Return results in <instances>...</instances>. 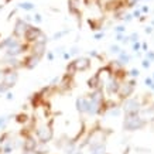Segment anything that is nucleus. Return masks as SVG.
I'll return each instance as SVG.
<instances>
[{
  "instance_id": "nucleus-37",
  "label": "nucleus",
  "mask_w": 154,
  "mask_h": 154,
  "mask_svg": "<svg viewBox=\"0 0 154 154\" xmlns=\"http://www.w3.org/2000/svg\"><path fill=\"white\" fill-rule=\"evenodd\" d=\"M154 84V81H153V78H146V85H147V86H151V85Z\"/></svg>"
},
{
  "instance_id": "nucleus-21",
  "label": "nucleus",
  "mask_w": 154,
  "mask_h": 154,
  "mask_svg": "<svg viewBox=\"0 0 154 154\" xmlns=\"http://www.w3.org/2000/svg\"><path fill=\"white\" fill-rule=\"evenodd\" d=\"M88 24H89V27L92 28L94 31H96V30H100V21H96L95 19H89L88 20Z\"/></svg>"
},
{
  "instance_id": "nucleus-19",
  "label": "nucleus",
  "mask_w": 154,
  "mask_h": 154,
  "mask_svg": "<svg viewBox=\"0 0 154 154\" xmlns=\"http://www.w3.org/2000/svg\"><path fill=\"white\" fill-rule=\"evenodd\" d=\"M17 9L24 10V11H33V10L35 9V5L31 3V2H21V3H19Z\"/></svg>"
},
{
  "instance_id": "nucleus-32",
  "label": "nucleus",
  "mask_w": 154,
  "mask_h": 154,
  "mask_svg": "<svg viewBox=\"0 0 154 154\" xmlns=\"http://www.w3.org/2000/svg\"><path fill=\"white\" fill-rule=\"evenodd\" d=\"M136 41H139V35L136 33L130 34V35H129V42H136Z\"/></svg>"
},
{
  "instance_id": "nucleus-47",
  "label": "nucleus",
  "mask_w": 154,
  "mask_h": 154,
  "mask_svg": "<svg viewBox=\"0 0 154 154\" xmlns=\"http://www.w3.org/2000/svg\"><path fill=\"white\" fill-rule=\"evenodd\" d=\"M153 81H154V75H153Z\"/></svg>"
},
{
  "instance_id": "nucleus-38",
  "label": "nucleus",
  "mask_w": 154,
  "mask_h": 154,
  "mask_svg": "<svg viewBox=\"0 0 154 154\" xmlns=\"http://www.w3.org/2000/svg\"><path fill=\"white\" fill-rule=\"evenodd\" d=\"M6 99H7V100H11V99H14V95H13V92H7V94H6Z\"/></svg>"
},
{
  "instance_id": "nucleus-6",
  "label": "nucleus",
  "mask_w": 154,
  "mask_h": 154,
  "mask_svg": "<svg viewBox=\"0 0 154 154\" xmlns=\"http://www.w3.org/2000/svg\"><path fill=\"white\" fill-rule=\"evenodd\" d=\"M17 79H19V74H17L16 69L5 68V69L2 71V81L0 82H3L9 89H11L14 85L17 84Z\"/></svg>"
},
{
  "instance_id": "nucleus-15",
  "label": "nucleus",
  "mask_w": 154,
  "mask_h": 154,
  "mask_svg": "<svg viewBox=\"0 0 154 154\" xmlns=\"http://www.w3.org/2000/svg\"><path fill=\"white\" fill-rule=\"evenodd\" d=\"M72 78H74V76H71V75L65 74L60 79V84H58V88H57V89H58L60 92H62V94H64V92H66V91H69V89L72 88V84H74V82H72Z\"/></svg>"
},
{
  "instance_id": "nucleus-36",
  "label": "nucleus",
  "mask_w": 154,
  "mask_h": 154,
  "mask_svg": "<svg viewBox=\"0 0 154 154\" xmlns=\"http://www.w3.org/2000/svg\"><path fill=\"white\" fill-rule=\"evenodd\" d=\"M131 16H133V17H136V19H140V17H141V11L137 9V10H134V11H133V14H131Z\"/></svg>"
},
{
  "instance_id": "nucleus-39",
  "label": "nucleus",
  "mask_w": 154,
  "mask_h": 154,
  "mask_svg": "<svg viewBox=\"0 0 154 154\" xmlns=\"http://www.w3.org/2000/svg\"><path fill=\"white\" fill-rule=\"evenodd\" d=\"M103 35H105V33H103V31H100V33H96V34H95V40H100Z\"/></svg>"
},
{
  "instance_id": "nucleus-20",
  "label": "nucleus",
  "mask_w": 154,
  "mask_h": 154,
  "mask_svg": "<svg viewBox=\"0 0 154 154\" xmlns=\"http://www.w3.org/2000/svg\"><path fill=\"white\" fill-rule=\"evenodd\" d=\"M14 117H16V122H17V123H20V125H27V122H28L27 113L21 112V113H19V115H16Z\"/></svg>"
},
{
  "instance_id": "nucleus-26",
  "label": "nucleus",
  "mask_w": 154,
  "mask_h": 154,
  "mask_svg": "<svg viewBox=\"0 0 154 154\" xmlns=\"http://www.w3.org/2000/svg\"><path fill=\"white\" fill-rule=\"evenodd\" d=\"M109 50H110V52H112V54H119V52L122 51V48L119 47L117 44H112V45H110V48H109Z\"/></svg>"
},
{
  "instance_id": "nucleus-27",
  "label": "nucleus",
  "mask_w": 154,
  "mask_h": 154,
  "mask_svg": "<svg viewBox=\"0 0 154 154\" xmlns=\"http://www.w3.org/2000/svg\"><path fill=\"white\" fill-rule=\"evenodd\" d=\"M10 89L7 88V86H6L5 84H3V82H0V96H3V95H6L7 94V92H9Z\"/></svg>"
},
{
  "instance_id": "nucleus-17",
  "label": "nucleus",
  "mask_w": 154,
  "mask_h": 154,
  "mask_svg": "<svg viewBox=\"0 0 154 154\" xmlns=\"http://www.w3.org/2000/svg\"><path fill=\"white\" fill-rule=\"evenodd\" d=\"M91 154H106V146L105 143H96V144L89 146Z\"/></svg>"
},
{
  "instance_id": "nucleus-46",
  "label": "nucleus",
  "mask_w": 154,
  "mask_h": 154,
  "mask_svg": "<svg viewBox=\"0 0 154 154\" xmlns=\"http://www.w3.org/2000/svg\"><path fill=\"white\" fill-rule=\"evenodd\" d=\"M151 110H153V112H154V103H153V105H151Z\"/></svg>"
},
{
  "instance_id": "nucleus-44",
  "label": "nucleus",
  "mask_w": 154,
  "mask_h": 154,
  "mask_svg": "<svg viewBox=\"0 0 154 154\" xmlns=\"http://www.w3.org/2000/svg\"><path fill=\"white\" fill-rule=\"evenodd\" d=\"M3 9H5V6H3V5H0V13L3 11Z\"/></svg>"
},
{
  "instance_id": "nucleus-16",
  "label": "nucleus",
  "mask_w": 154,
  "mask_h": 154,
  "mask_svg": "<svg viewBox=\"0 0 154 154\" xmlns=\"http://www.w3.org/2000/svg\"><path fill=\"white\" fill-rule=\"evenodd\" d=\"M74 64H75V68H76V72H84V71L89 69L91 68V60L88 57H79L74 60Z\"/></svg>"
},
{
  "instance_id": "nucleus-4",
  "label": "nucleus",
  "mask_w": 154,
  "mask_h": 154,
  "mask_svg": "<svg viewBox=\"0 0 154 154\" xmlns=\"http://www.w3.org/2000/svg\"><path fill=\"white\" fill-rule=\"evenodd\" d=\"M136 91V81L134 79H125L120 82V88H119V92H117V96L125 100V99L130 98L133 92Z\"/></svg>"
},
{
  "instance_id": "nucleus-31",
  "label": "nucleus",
  "mask_w": 154,
  "mask_h": 154,
  "mask_svg": "<svg viewBox=\"0 0 154 154\" xmlns=\"http://www.w3.org/2000/svg\"><path fill=\"white\" fill-rule=\"evenodd\" d=\"M131 47H133V51L139 54V51H140V48H141V44L139 41H136V42H133V45H131Z\"/></svg>"
},
{
  "instance_id": "nucleus-8",
  "label": "nucleus",
  "mask_w": 154,
  "mask_h": 154,
  "mask_svg": "<svg viewBox=\"0 0 154 154\" xmlns=\"http://www.w3.org/2000/svg\"><path fill=\"white\" fill-rule=\"evenodd\" d=\"M40 61H41V57L35 55L33 52H27V55H24V58L21 60V65L26 69H34L40 64Z\"/></svg>"
},
{
  "instance_id": "nucleus-24",
  "label": "nucleus",
  "mask_w": 154,
  "mask_h": 154,
  "mask_svg": "<svg viewBox=\"0 0 154 154\" xmlns=\"http://www.w3.org/2000/svg\"><path fill=\"white\" fill-rule=\"evenodd\" d=\"M123 2H125V6H126V7H134L140 0H123Z\"/></svg>"
},
{
  "instance_id": "nucleus-45",
  "label": "nucleus",
  "mask_w": 154,
  "mask_h": 154,
  "mask_svg": "<svg viewBox=\"0 0 154 154\" xmlns=\"http://www.w3.org/2000/svg\"><path fill=\"white\" fill-rule=\"evenodd\" d=\"M23 154H33V153H28V151H23Z\"/></svg>"
},
{
  "instance_id": "nucleus-49",
  "label": "nucleus",
  "mask_w": 154,
  "mask_h": 154,
  "mask_svg": "<svg viewBox=\"0 0 154 154\" xmlns=\"http://www.w3.org/2000/svg\"><path fill=\"white\" fill-rule=\"evenodd\" d=\"M0 38H2V35H0Z\"/></svg>"
},
{
  "instance_id": "nucleus-18",
  "label": "nucleus",
  "mask_w": 154,
  "mask_h": 154,
  "mask_svg": "<svg viewBox=\"0 0 154 154\" xmlns=\"http://www.w3.org/2000/svg\"><path fill=\"white\" fill-rule=\"evenodd\" d=\"M116 61L120 64L122 66H125V65H127V64L130 62V55H129L125 50H122V51L117 54V60Z\"/></svg>"
},
{
  "instance_id": "nucleus-3",
  "label": "nucleus",
  "mask_w": 154,
  "mask_h": 154,
  "mask_svg": "<svg viewBox=\"0 0 154 154\" xmlns=\"http://www.w3.org/2000/svg\"><path fill=\"white\" fill-rule=\"evenodd\" d=\"M143 109V103L140 102L139 98H127L122 103V110L125 115H140Z\"/></svg>"
},
{
  "instance_id": "nucleus-5",
  "label": "nucleus",
  "mask_w": 154,
  "mask_h": 154,
  "mask_svg": "<svg viewBox=\"0 0 154 154\" xmlns=\"http://www.w3.org/2000/svg\"><path fill=\"white\" fill-rule=\"evenodd\" d=\"M44 35V33H42V30L40 27H37V26H33V24H30L28 26V28L26 30V33H24V42L26 44H34V42L37 41V40H40V38Z\"/></svg>"
},
{
  "instance_id": "nucleus-14",
  "label": "nucleus",
  "mask_w": 154,
  "mask_h": 154,
  "mask_svg": "<svg viewBox=\"0 0 154 154\" xmlns=\"http://www.w3.org/2000/svg\"><path fill=\"white\" fill-rule=\"evenodd\" d=\"M68 11L76 19H81L82 11H81V0H68Z\"/></svg>"
},
{
  "instance_id": "nucleus-41",
  "label": "nucleus",
  "mask_w": 154,
  "mask_h": 154,
  "mask_svg": "<svg viewBox=\"0 0 154 154\" xmlns=\"http://www.w3.org/2000/svg\"><path fill=\"white\" fill-rule=\"evenodd\" d=\"M146 33H147V34L153 33V27H151V26H150V27H147V28H146Z\"/></svg>"
},
{
  "instance_id": "nucleus-23",
  "label": "nucleus",
  "mask_w": 154,
  "mask_h": 154,
  "mask_svg": "<svg viewBox=\"0 0 154 154\" xmlns=\"http://www.w3.org/2000/svg\"><path fill=\"white\" fill-rule=\"evenodd\" d=\"M66 74H68V75H71V76H74V75L76 74V68H75L74 61H71L69 64L66 65Z\"/></svg>"
},
{
  "instance_id": "nucleus-40",
  "label": "nucleus",
  "mask_w": 154,
  "mask_h": 154,
  "mask_svg": "<svg viewBox=\"0 0 154 154\" xmlns=\"http://www.w3.org/2000/svg\"><path fill=\"white\" fill-rule=\"evenodd\" d=\"M140 11L143 14H146V13H149V6H143V7H141L140 9Z\"/></svg>"
},
{
  "instance_id": "nucleus-22",
  "label": "nucleus",
  "mask_w": 154,
  "mask_h": 154,
  "mask_svg": "<svg viewBox=\"0 0 154 154\" xmlns=\"http://www.w3.org/2000/svg\"><path fill=\"white\" fill-rule=\"evenodd\" d=\"M10 122V116H0V131H3Z\"/></svg>"
},
{
  "instance_id": "nucleus-7",
  "label": "nucleus",
  "mask_w": 154,
  "mask_h": 154,
  "mask_svg": "<svg viewBox=\"0 0 154 154\" xmlns=\"http://www.w3.org/2000/svg\"><path fill=\"white\" fill-rule=\"evenodd\" d=\"M120 82L122 81H119L116 78V76H109L106 81H103V88H105V91H106L107 95H117V92H119V88H120Z\"/></svg>"
},
{
  "instance_id": "nucleus-28",
  "label": "nucleus",
  "mask_w": 154,
  "mask_h": 154,
  "mask_svg": "<svg viewBox=\"0 0 154 154\" xmlns=\"http://www.w3.org/2000/svg\"><path fill=\"white\" fill-rule=\"evenodd\" d=\"M125 31H126V27H125L123 24H120V26L115 27V33H116V34H125Z\"/></svg>"
},
{
  "instance_id": "nucleus-25",
  "label": "nucleus",
  "mask_w": 154,
  "mask_h": 154,
  "mask_svg": "<svg viewBox=\"0 0 154 154\" xmlns=\"http://www.w3.org/2000/svg\"><path fill=\"white\" fill-rule=\"evenodd\" d=\"M65 34H68V30H64V31H58V33L54 34V37H52V40H60V38H62Z\"/></svg>"
},
{
  "instance_id": "nucleus-9",
  "label": "nucleus",
  "mask_w": 154,
  "mask_h": 154,
  "mask_svg": "<svg viewBox=\"0 0 154 154\" xmlns=\"http://www.w3.org/2000/svg\"><path fill=\"white\" fill-rule=\"evenodd\" d=\"M30 24L26 21L24 19H17L14 21V27H13V35L17 38H23L24 37V33L26 30L28 28Z\"/></svg>"
},
{
  "instance_id": "nucleus-33",
  "label": "nucleus",
  "mask_w": 154,
  "mask_h": 154,
  "mask_svg": "<svg viewBox=\"0 0 154 154\" xmlns=\"http://www.w3.org/2000/svg\"><path fill=\"white\" fill-rule=\"evenodd\" d=\"M45 55H47V60L48 61H54V60H55V52L47 51V52H45Z\"/></svg>"
},
{
  "instance_id": "nucleus-10",
  "label": "nucleus",
  "mask_w": 154,
  "mask_h": 154,
  "mask_svg": "<svg viewBox=\"0 0 154 154\" xmlns=\"http://www.w3.org/2000/svg\"><path fill=\"white\" fill-rule=\"evenodd\" d=\"M88 86L91 91H96V89L103 88V79H102V72L99 71L96 74H94L88 79Z\"/></svg>"
},
{
  "instance_id": "nucleus-42",
  "label": "nucleus",
  "mask_w": 154,
  "mask_h": 154,
  "mask_svg": "<svg viewBox=\"0 0 154 154\" xmlns=\"http://www.w3.org/2000/svg\"><path fill=\"white\" fill-rule=\"evenodd\" d=\"M141 48H143V51H147V44L143 42V44H141Z\"/></svg>"
},
{
  "instance_id": "nucleus-34",
  "label": "nucleus",
  "mask_w": 154,
  "mask_h": 154,
  "mask_svg": "<svg viewBox=\"0 0 154 154\" xmlns=\"http://www.w3.org/2000/svg\"><path fill=\"white\" fill-rule=\"evenodd\" d=\"M146 57H147L146 60H149L150 62H153V61H154V52H153V51H147V54H146Z\"/></svg>"
},
{
  "instance_id": "nucleus-11",
  "label": "nucleus",
  "mask_w": 154,
  "mask_h": 154,
  "mask_svg": "<svg viewBox=\"0 0 154 154\" xmlns=\"http://www.w3.org/2000/svg\"><path fill=\"white\" fill-rule=\"evenodd\" d=\"M21 40L17 37H14V35H10V37L5 38V40H0V48L2 50H10V48H14L17 47V45H20L21 44Z\"/></svg>"
},
{
  "instance_id": "nucleus-48",
  "label": "nucleus",
  "mask_w": 154,
  "mask_h": 154,
  "mask_svg": "<svg viewBox=\"0 0 154 154\" xmlns=\"http://www.w3.org/2000/svg\"><path fill=\"white\" fill-rule=\"evenodd\" d=\"M153 26H154V21H153Z\"/></svg>"
},
{
  "instance_id": "nucleus-30",
  "label": "nucleus",
  "mask_w": 154,
  "mask_h": 154,
  "mask_svg": "<svg viewBox=\"0 0 154 154\" xmlns=\"http://www.w3.org/2000/svg\"><path fill=\"white\" fill-rule=\"evenodd\" d=\"M33 21H34V23H37V24H40L42 21V16H41V14H38V13H35L33 16Z\"/></svg>"
},
{
  "instance_id": "nucleus-29",
  "label": "nucleus",
  "mask_w": 154,
  "mask_h": 154,
  "mask_svg": "<svg viewBox=\"0 0 154 154\" xmlns=\"http://www.w3.org/2000/svg\"><path fill=\"white\" fill-rule=\"evenodd\" d=\"M127 75H130L131 78H139V75H140V72H139V69H130L129 72H127Z\"/></svg>"
},
{
  "instance_id": "nucleus-43",
  "label": "nucleus",
  "mask_w": 154,
  "mask_h": 154,
  "mask_svg": "<svg viewBox=\"0 0 154 154\" xmlns=\"http://www.w3.org/2000/svg\"><path fill=\"white\" fill-rule=\"evenodd\" d=\"M72 154H82V150L76 149V150H75V151H74V153H72Z\"/></svg>"
},
{
  "instance_id": "nucleus-2",
  "label": "nucleus",
  "mask_w": 154,
  "mask_h": 154,
  "mask_svg": "<svg viewBox=\"0 0 154 154\" xmlns=\"http://www.w3.org/2000/svg\"><path fill=\"white\" fill-rule=\"evenodd\" d=\"M34 137L37 139V141L40 144H48L54 137V130L51 127V123L48 125H41L34 130Z\"/></svg>"
},
{
  "instance_id": "nucleus-1",
  "label": "nucleus",
  "mask_w": 154,
  "mask_h": 154,
  "mask_svg": "<svg viewBox=\"0 0 154 154\" xmlns=\"http://www.w3.org/2000/svg\"><path fill=\"white\" fill-rule=\"evenodd\" d=\"M146 119L141 115H125L123 119V129L127 131L140 130L146 126Z\"/></svg>"
},
{
  "instance_id": "nucleus-35",
  "label": "nucleus",
  "mask_w": 154,
  "mask_h": 154,
  "mask_svg": "<svg viewBox=\"0 0 154 154\" xmlns=\"http://www.w3.org/2000/svg\"><path fill=\"white\" fill-rule=\"evenodd\" d=\"M141 65H143V68H150V65H151V62H150L149 60H143V62H141Z\"/></svg>"
},
{
  "instance_id": "nucleus-13",
  "label": "nucleus",
  "mask_w": 154,
  "mask_h": 154,
  "mask_svg": "<svg viewBox=\"0 0 154 154\" xmlns=\"http://www.w3.org/2000/svg\"><path fill=\"white\" fill-rule=\"evenodd\" d=\"M37 146H38V141H37V139L34 137V134H30V136H26V137H24V140H23V151L33 153Z\"/></svg>"
},
{
  "instance_id": "nucleus-12",
  "label": "nucleus",
  "mask_w": 154,
  "mask_h": 154,
  "mask_svg": "<svg viewBox=\"0 0 154 154\" xmlns=\"http://www.w3.org/2000/svg\"><path fill=\"white\" fill-rule=\"evenodd\" d=\"M75 106L76 110L81 115H88V109H89V98L88 96H79L75 100Z\"/></svg>"
}]
</instances>
